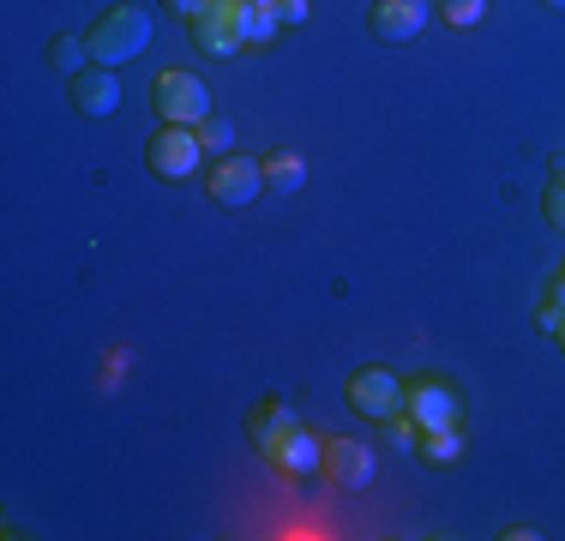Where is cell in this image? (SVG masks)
<instances>
[{"label": "cell", "mask_w": 565, "mask_h": 541, "mask_svg": "<svg viewBox=\"0 0 565 541\" xmlns=\"http://www.w3.org/2000/svg\"><path fill=\"white\" fill-rule=\"evenodd\" d=\"M90 43V61L97 66H120V61H139L151 49V12L145 7H109L97 12V24L85 31Z\"/></svg>", "instance_id": "1"}, {"label": "cell", "mask_w": 565, "mask_h": 541, "mask_svg": "<svg viewBox=\"0 0 565 541\" xmlns=\"http://www.w3.org/2000/svg\"><path fill=\"white\" fill-rule=\"evenodd\" d=\"M157 115H163V127H199V120L211 115V91L199 73H186V66H169V73H157V91H151Z\"/></svg>", "instance_id": "2"}, {"label": "cell", "mask_w": 565, "mask_h": 541, "mask_svg": "<svg viewBox=\"0 0 565 541\" xmlns=\"http://www.w3.org/2000/svg\"><path fill=\"white\" fill-rule=\"evenodd\" d=\"M193 49L217 54V61H228L235 49H247V24H241V0H205V7L193 12Z\"/></svg>", "instance_id": "3"}, {"label": "cell", "mask_w": 565, "mask_h": 541, "mask_svg": "<svg viewBox=\"0 0 565 541\" xmlns=\"http://www.w3.org/2000/svg\"><path fill=\"white\" fill-rule=\"evenodd\" d=\"M403 379L392 368H355L349 373V410L361 415V422H392L403 410Z\"/></svg>", "instance_id": "4"}, {"label": "cell", "mask_w": 565, "mask_h": 541, "mask_svg": "<svg viewBox=\"0 0 565 541\" xmlns=\"http://www.w3.org/2000/svg\"><path fill=\"white\" fill-rule=\"evenodd\" d=\"M145 162H151V174H163V181H186V174H199V162H205L199 127H163L151 145H145Z\"/></svg>", "instance_id": "5"}, {"label": "cell", "mask_w": 565, "mask_h": 541, "mask_svg": "<svg viewBox=\"0 0 565 541\" xmlns=\"http://www.w3.org/2000/svg\"><path fill=\"white\" fill-rule=\"evenodd\" d=\"M211 199L217 205H228V211H241V205H253V199L265 193V162H253V157H235L228 151L217 169H211Z\"/></svg>", "instance_id": "6"}, {"label": "cell", "mask_w": 565, "mask_h": 541, "mask_svg": "<svg viewBox=\"0 0 565 541\" xmlns=\"http://www.w3.org/2000/svg\"><path fill=\"white\" fill-rule=\"evenodd\" d=\"M259 457L277 469V476H313V469L326 464V445L313 439V427L295 422V427H282L271 445H259Z\"/></svg>", "instance_id": "7"}, {"label": "cell", "mask_w": 565, "mask_h": 541, "mask_svg": "<svg viewBox=\"0 0 565 541\" xmlns=\"http://www.w3.org/2000/svg\"><path fill=\"white\" fill-rule=\"evenodd\" d=\"M367 24L380 43H415L427 31V0H373Z\"/></svg>", "instance_id": "8"}, {"label": "cell", "mask_w": 565, "mask_h": 541, "mask_svg": "<svg viewBox=\"0 0 565 541\" xmlns=\"http://www.w3.org/2000/svg\"><path fill=\"white\" fill-rule=\"evenodd\" d=\"M73 108H78L85 120L115 115V108H120V78H115V66H97V61H90L85 73H73Z\"/></svg>", "instance_id": "9"}, {"label": "cell", "mask_w": 565, "mask_h": 541, "mask_svg": "<svg viewBox=\"0 0 565 541\" xmlns=\"http://www.w3.org/2000/svg\"><path fill=\"white\" fill-rule=\"evenodd\" d=\"M403 410H409L415 427H446V422H457V391L446 379H415L403 391Z\"/></svg>", "instance_id": "10"}, {"label": "cell", "mask_w": 565, "mask_h": 541, "mask_svg": "<svg viewBox=\"0 0 565 541\" xmlns=\"http://www.w3.org/2000/svg\"><path fill=\"white\" fill-rule=\"evenodd\" d=\"M326 476L338 487H367L373 481V452L361 439H331L326 445Z\"/></svg>", "instance_id": "11"}, {"label": "cell", "mask_w": 565, "mask_h": 541, "mask_svg": "<svg viewBox=\"0 0 565 541\" xmlns=\"http://www.w3.org/2000/svg\"><path fill=\"white\" fill-rule=\"evenodd\" d=\"M282 427H295V410H289L282 397H265L259 410L247 415V433H253V445H271Z\"/></svg>", "instance_id": "12"}, {"label": "cell", "mask_w": 565, "mask_h": 541, "mask_svg": "<svg viewBox=\"0 0 565 541\" xmlns=\"http://www.w3.org/2000/svg\"><path fill=\"white\" fill-rule=\"evenodd\" d=\"M241 24H247V49H259V43H271L277 36V0H241Z\"/></svg>", "instance_id": "13"}, {"label": "cell", "mask_w": 565, "mask_h": 541, "mask_svg": "<svg viewBox=\"0 0 565 541\" xmlns=\"http://www.w3.org/2000/svg\"><path fill=\"white\" fill-rule=\"evenodd\" d=\"M307 187V162L301 157H265V193H301Z\"/></svg>", "instance_id": "14"}, {"label": "cell", "mask_w": 565, "mask_h": 541, "mask_svg": "<svg viewBox=\"0 0 565 541\" xmlns=\"http://www.w3.org/2000/svg\"><path fill=\"white\" fill-rule=\"evenodd\" d=\"M422 457L427 464H457V457H463V433H457V422L422 427Z\"/></svg>", "instance_id": "15"}, {"label": "cell", "mask_w": 565, "mask_h": 541, "mask_svg": "<svg viewBox=\"0 0 565 541\" xmlns=\"http://www.w3.org/2000/svg\"><path fill=\"white\" fill-rule=\"evenodd\" d=\"M49 61L73 78V73H85V66H90V43H85V36H55V43H49Z\"/></svg>", "instance_id": "16"}, {"label": "cell", "mask_w": 565, "mask_h": 541, "mask_svg": "<svg viewBox=\"0 0 565 541\" xmlns=\"http://www.w3.org/2000/svg\"><path fill=\"white\" fill-rule=\"evenodd\" d=\"M199 145H205V157H228V145H235V127H228L223 115H205V120H199Z\"/></svg>", "instance_id": "17"}, {"label": "cell", "mask_w": 565, "mask_h": 541, "mask_svg": "<svg viewBox=\"0 0 565 541\" xmlns=\"http://www.w3.org/2000/svg\"><path fill=\"white\" fill-rule=\"evenodd\" d=\"M439 19L457 24V31H469V24L488 19V0H439Z\"/></svg>", "instance_id": "18"}, {"label": "cell", "mask_w": 565, "mask_h": 541, "mask_svg": "<svg viewBox=\"0 0 565 541\" xmlns=\"http://www.w3.org/2000/svg\"><path fill=\"white\" fill-rule=\"evenodd\" d=\"M547 223L565 235V157L554 162V181H547Z\"/></svg>", "instance_id": "19"}, {"label": "cell", "mask_w": 565, "mask_h": 541, "mask_svg": "<svg viewBox=\"0 0 565 541\" xmlns=\"http://www.w3.org/2000/svg\"><path fill=\"white\" fill-rule=\"evenodd\" d=\"M392 445H397V452H422V427L397 422V415H392Z\"/></svg>", "instance_id": "20"}, {"label": "cell", "mask_w": 565, "mask_h": 541, "mask_svg": "<svg viewBox=\"0 0 565 541\" xmlns=\"http://www.w3.org/2000/svg\"><path fill=\"white\" fill-rule=\"evenodd\" d=\"M277 19L282 24H307V0H277Z\"/></svg>", "instance_id": "21"}, {"label": "cell", "mask_w": 565, "mask_h": 541, "mask_svg": "<svg viewBox=\"0 0 565 541\" xmlns=\"http://www.w3.org/2000/svg\"><path fill=\"white\" fill-rule=\"evenodd\" d=\"M559 314H565V307H559V295H547V301H542V307H535V319H542V325H547V331H554V325H559Z\"/></svg>", "instance_id": "22"}, {"label": "cell", "mask_w": 565, "mask_h": 541, "mask_svg": "<svg viewBox=\"0 0 565 541\" xmlns=\"http://www.w3.org/2000/svg\"><path fill=\"white\" fill-rule=\"evenodd\" d=\"M169 7H174V12H181V19H193V12H199V7H205V0H169Z\"/></svg>", "instance_id": "23"}, {"label": "cell", "mask_w": 565, "mask_h": 541, "mask_svg": "<svg viewBox=\"0 0 565 541\" xmlns=\"http://www.w3.org/2000/svg\"><path fill=\"white\" fill-rule=\"evenodd\" d=\"M554 295H559V307H565V270H559V277H554Z\"/></svg>", "instance_id": "24"}, {"label": "cell", "mask_w": 565, "mask_h": 541, "mask_svg": "<svg viewBox=\"0 0 565 541\" xmlns=\"http://www.w3.org/2000/svg\"><path fill=\"white\" fill-rule=\"evenodd\" d=\"M554 343L565 349V314H559V325H554Z\"/></svg>", "instance_id": "25"}, {"label": "cell", "mask_w": 565, "mask_h": 541, "mask_svg": "<svg viewBox=\"0 0 565 541\" xmlns=\"http://www.w3.org/2000/svg\"><path fill=\"white\" fill-rule=\"evenodd\" d=\"M547 7H559V12H565V0H547Z\"/></svg>", "instance_id": "26"}]
</instances>
